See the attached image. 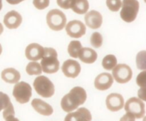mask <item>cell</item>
Masks as SVG:
<instances>
[{"label": "cell", "instance_id": "6da1fadb", "mask_svg": "<svg viewBox=\"0 0 146 121\" xmlns=\"http://www.w3.org/2000/svg\"><path fill=\"white\" fill-rule=\"evenodd\" d=\"M87 94L85 89L80 86H76L70 91L68 94L64 95L61 101V107L65 112H73L78 106L86 102Z\"/></svg>", "mask_w": 146, "mask_h": 121}, {"label": "cell", "instance_id": "7a4b0ae2", "mask_svg": "<svg viewBox=\"0 0 146 121\" xmlns=\"http://www.w3.org/2000/svg\"><path fill=\"white\" fill-rule=\"evenodd\" d=\"M41 69L44 73L48 74L56 73L60 68L57 51L53 48H44V54L41 59Z\"/></svg>", "mask_w": 146, "mask_h": 121}, {"label": "cell", "instance_id": "3957f363", "mask_svg": "<svg viewBox=\"0 0 146 121\" xmlns=\"http://www.w3.org/2000/svg\"><path fill=\"white\" fill-rule=\"evenodd\" d=\"M120 15L123 21L131 23L136 19L140 9L138 0H123Z\"/></svg>", "mask_w": 146, "mask_h": 121}, {"label": "cell", "instance_id": "277c9868", "mask_svg": "<svg viewBox=\"0 0 146 121\" xmlns=\"http://www.w3.org/2000/svg\"><path fill=\"white\" fill-rule=\"evenodd\" d=\"M34 88L38 95L43 98H51L55 92V87L51 80L44 75L36 77L34 81Z\"/></svg>", "mask_w": 146, "mask_h": 121}, {"label": "cell", "instance_id": "5b68a950", "mask_svg": "<svg viewBox=\"0 0 146 121\" xmlns=\"http://www.w3.org/2000/svg\"><path fill=\"white\" fill-rule=\"evenodd\" d=\"M66 17L61 10L54 9L47 13V25L53 31H59L64 29L66 24Z\"/></svg>", "mask_w": 146, "mask_h": 121}, {"label": "cell", "instance_id": "8992f818", "mask_svg": "<svg viewBox=\"0 0 146 121\" xmlns=\"http://www.w3.org/2000/svg\"><path fill=\"white\" fill-rule=\"evenodd\" d=\"M124 108L127 114L135 119L143 118L145 115V103L140 98L132 97L124 104Z\"/></svg>", "mask_w": 146, "mask_h": 121}, {"label": "cell", "instance_id": "52a82bcc", "mask_svg": "<svg viewBox=\"0 0 146 121\" xmlns=\"http://www.w3.org/2000/svg\"><path fill=\"white\" fill-rule=\"evenodd\" d=\"M32 95L31 86L24 81H21L15 83L13 88V96L16 101L21 104H24L30 101Z\"/></svg>", "mask_w": 146, "mask_h": 121}, {"label": "cell", "instance_id": "ba28073f", "mask_svg": "<svg viewBox=\"0 0 146 121\" xmlns=\"http://www.w3.org/2000/svg\"><path fill=\"white\" fill-rule=\"evenodd\" d=\"M112 76L113 80L118 83H126L132 78V69L127 64H117L112 70Z\"/></svg>", "mask_w": 146, "mask_h": 121}, {"label": "cell", "instance_id": "9c48e42d", "mask_svg": "<svg viewBox=\"0 0 146 121\" xmlns=\"http://www.w3.org/2000/svg\"><path fill=\"white\" fill-rule=\"evenodd\" d=\"M66 32L71 38H78L85 35L86 32V25L79 20H73L66 24Z\"/></svg>", "mask_w": 146, "mask_h": 121}, {"label": "cell", "instance_id": "30bf717a", "mask_svg": "<svg viewBox=\"0 0 146 121\" xmlns=\"http://www.w3.org/2000/svg\"><path fill=\"white\" fill-rule=\"evenodd\" d=\"M81 65L77 61L68 59L65 61L61 66V71L67 78H75L81 73Z\"/></svg>", "mask_w": 146, "mask_h": 121}, {"label": "cell", "instance_id": "8fae6325", "mask_svg": "<svg viewBox=\"0 0 146 121\" xmlns=\"http://www.w3.org/2000/svg\"><path fill=\"white\" fill-rule=\"evenodd\" d=\"M44 54V48L36 43L30 44L26 47L25 56L31 61H37L41 59Z\"/></svg>", "mask_w": 146, "mask_h": 121}, {"label": "cell", "instance_id": "7c38bea8", "mask_svg": "<svg viewBox=\"0 0 146 121\" xmlns=\"http://www.w3.org/2000/svg\"><path fill=\"white\" fill-rule=\"evenodd\" d=\"M106 107L110 111L117 112L124 107V98L119 93H111L107 96L106 100Z\"/></svg>", "mask_w": 146, "mask_h": 121}, {"label": "cell", "instance_id": "4fadbf2b", "mask_svg": "<svg viewBox=\"0 0 146 121\" xmlns=\"http://www.w3.org/2000/svg\"><path fill=\"white\" fill-rule=\"evenodd\" d=\"M4 24L9 29L19 28L22 23V17L17 11L12 10L5 14L4 17Z\"/></svg>", "mask_w": 146, "mask_h": 121}, {"label": "cell", "instance_id": "5bb4252c", "mask_svg": "<svg viewBox=\"0 0 146 121\" xmlns=\"http://www.w3.org/2000/svg\"><path fill=\"white\" fill-rule=\"evenodd\" d=\"M113 78L108 73H102L97 75L94 81V86L99 91H106L112 86Z\"/></svg>", "mask_w": 146, "mask_h": 121}, {"label": "cell", "instance_id": "9a60e30c", "mask_svg": "<svg viewBox=\"0 0 146 121\" xmlns=\"http://www.w3.org/2000/svg\"><path fill=\"white\" fill-rule=\"evenodd\" d=\"M92 115L91 112L86 108H78L75 112H68L64 121H91Z\"/></svg>", "mask_w": 146, "mask_h": 121}, {"label": "cell", "instance_id": "2e32d148", "mask_svg": "<svg viewBox=\"0 0 146 121\" xmlns=\"http://www.w3.org/2000/svg\"><path fill=\"white\" fill-rule=\"evenodd\" d=\"M85 22L87 26L92 29H97L101 26L103 24V17L98 11L92 10L86 13L85 15Z\"/></svg>", "mask_w": 146, "mask_h": 121}, {"label": "cell", "instance_id": "e0dca14e", "mask_svg": "<svg viewBox=\"0 0 146 121\" xmlns=\"http://www.w3.org/2000/svg\"><path fill=\"white\" fill-rule=\"evenodd\" d=\"M31 104L33 108L38 113L44 115V116H49V115H52L53 112H54V109L51 107V105L47 102H44L41 99H39V98L33 99Z\"/></svg>", "mask_w": 146, "mask_h": 121}, {"label": "cell", "instance_id": "ac0fdd59", "mask_svg": "<svg viewBox=\"0 0 146 121\" xmlns=\"http://www.w3.org/2000/svg\"><path fill=\"white\" fill-rule=\"evenodd\" d=\"M1 79L7 83H17L21 78V74L14 68H7L2 71L1 73Z\"/></svg>", "mask_w": 146, "mask_h": 121}, {"label": "cell", "instance_id": "d6986e66", "mask_svg": "<svg viewBox=\"0 0 146 121\" xmlns=\"http://www.w3.org/2000/svg\"><path fill=\"white\" fill-rule=\"evenodd\" d=\"M78 58L84 63L91 64L96 62L98 58V54L95 50L88 47L81 48Z\"/></svg>", "mask_w": 146, "mask_h": 121}, {"label": "cell", "instance_id": "ffe728a7", "mask_svg": "<svg viewBox=\"0 0 146 121\" xmlns=\"http://www.w3.org/2000/svg\"><path fill=\"white\" fill-rule=\"evenodd\" d=\"M71 9L76 14H86L89 9V3L88 0H74Z\"/></svg>", "mask_w": 146, "mask_h": 121}, {"label": "cell", "instance_id": "44dd1931", "mask_svg": "<svg viewBox=\"0 0 146 121\" xmlns=\"http://www.w3.org/2000/svg\"><path fill=\"white\" fill-rule=\"evenodd\" d=\"M82 48V44L79 41H72L68 46V53L71 57L77 58Z\"/></svg>", "mask_w": 146, "mask_h": 121}, {"label": "cell", "instance_id": "7402d4cb", "mask_svg": "<svg viewBox=\"0 0 146 121\" xmlns=\"http://www.w3.org/2000/svg\"><path fill=\"white\" fill-rule=\"evenodd\" d=\"M118 64V61L115 56L113 54L106 55L102 60V66L107 71H111Z\"/></svg>", "mask_w": 146, "mask_h": 121}, {"label": "cell", "instance_id": "603a6c76", "mask_svg": "<svg viewBox=\"0 0 146 121\" xmlns=\"http://www.w3.org/2000/svg\"><path fill=\"white\" fill-rule=\"evenodd\" d=\"M26 72L29 75H38L42 73V69L39 63L31 61L26 66Z\"/></svg>", "mask_w": 146, "mask_h": 121}, {"label": "cell", "instance_id": "cb8c5ba5", "mask_svg": "<svg viewBox=\"0 0 146 121\" xmlns=\"http://www.w3.org/2000/svg\"><path fill=\"white\" fill-rule=\"evenodd\" d=\"M103 36L100 33L94 32L93 33L92 35L91 36L90 38V42H91V46L96 48H98L102 46L103 44Z\"/></svg>", "mask_w": 146, "mask_h": 121}, {"label": "cell", "instance_id": "d4e9b609", "mask_svg": "<svg viewBox=\"0 0 146 121\" xmlns=\"http://www.w3.org/2000/svg\"><path fill=\"white\" fill-rule=\"evenodd\" d=\"M106 6L111 11H118L121 9L122 1L121 0H106Z\"/></svg>", "mask_w": 146, "mask_h": 121}, {"label": "cell", "instance_id": "484cf974", "mask_svg": "<svg viewBox=\"0 0 146 121\" xmlns=\"http://www.w3.org/2000/svg\"><path fill=\"white\" fill-rule=\"evenodd\" d=\"M11 104L12 103L8 95L3 92H0V112L8 108Z\"/></svg>", "mask_w": 146, "mask_h": 121}, {"label": "cell", "instance_id": "4316f807", "mask_svg": "<svg viewBox=\"0 0 146 121\" xmlns=\"http://www.w3.org/2000/svg\"><path fill=\"white\" fill-rule=\"evenodd\" d=\"M136 64L138 69L145 70V51H142L136 56Z\"/></svg>", "mask_w": 146, "mask_h": 121}, {"label": "cell", "instance_id": "83f0119b", "mask_svg": "<svg viewBox=\"0 0 146 121\" xmlns=\"http://www.w3.org/2000/svg\"><path fill=\"white\" fill-rule=\"evenodd\" d=\"M50 0H33V4L36 9L43 10L49 6Z\"/></svg>", "mask_w": 146, "mask_h": 121}, {"label": "cell", "instance_id": "f1b7e54d", "mask_svg": "<svg viewBox=\"0 0 146 121\" xmlns=\"http://www.w3.org/2000/svg\"><path fill=\"white\" fill-rule=\"evenodd\" d=\"M74 0H56L58 7L64 9H69L72 6Z\"/></svg>", "mask_w": 146, "mask_h": 121}, {"label": "cell", "instance_id": "f546056e", "mask_svg": "<svg viewBox=\"0 0 146 121\" xmlns=\"http://www.w3.org/2000/svg\"><path fill=\"white\" fill-rule=\"evenodd\" d=\"M145 71H143L137 77V84L141 88H145Z\"/></svg>", "mask_w": 146, "mask_h": 121}, {"label": "cell", "instance_id": "4dcf8cb0", "mask_svg": "<svg viewBox=\"0 0 146 121\" xmlns=\"http://www.w3.org/2000/svg\"><path fill=\"white\" fill-rule=\"evenodd\" d=\"M15 115V112H14V108L13 106V104L10 105L9 106L3 111V118L5 120L6 118H8L9 116H13Z\"/></svg>", "mask_w": 146, "mask_h": 121}, {"label": "cell", "instance_id": "1f68e13d", "mask_svg": "<svg viewBox=\"0 0 146 121\" xmlns=\"http://www.w3.org/2000/svg\"><path fill=\"white\" fill-rule=\"evenodd\" d=\"M138 97L142 101H145V88H141L138 91Z\"/></svg>", "mask_w": 146, "mask_h": 121}, {"label": "cell", "instance_id": "d6a6232c", "mask_svg": "<svg viewBox=\"0 0 146 121\" xmlns=\"http://www.w3.org/2000/svg\"><path fill=\"white\" fill-rule=\"evenodd\" d=\"M120 121H135V119L133 117L131 116V115L126 113L121 118Z\"/></svg>", "mask_w": 146, "mask_h": 121}, {"label": "cell", "instance_id": "836d02e7", "mask_svg": "<svg viewBox=\"0 0 146 121\" xmlns=\"http://www.w3.org/2000/svg\"><path fill=\"white\" fill-rule=\"evenodd\" d=\"M6 1H7L9 4L15 5V4H19V3L22 2L23 1H25V0H6Z\"/></svg>", "mask_w": 146, "mask_h": 121}, {"label": "cell", "instance_id": "e575fe53", "mask_svg": "<svg viewBox=\"0 0 146 121\" xmlns=\"http://www.w3.org/2000/svg\"><path fill=\"white\" fill-rule=\"evenodd\" d=\"M5 121H19V120L18 118H15L14 115H13V116H9L6 118Z\"/></svg>", "mask_w": 146, "mask_h": 121}, {"label": "cell", "instance_id": "d590c367", "mask_svg": "<svg viewBox=\"0 0 146 121\" xmlns=\"http://www.w3.org/2000/svg\"><path fill=\"white\" fill-rule=\"evenodd\" d=\"M3 31H4V26H3L2 24L0 23V35H1V34L3 33Z\"/></svg>", "mask_w": 146, "mask_h": 121}, {"label": "cell", "instance_id": "8d00e7d4", "mask_svg": "<svg viewBox=\"0 0 146 121\" xmlns=\"http://www.w3.org/2000/svg\"><path fill=\"white\" fill-rule=\"evenodd\" d=\"M2 9V0H0V11Z\"/></svg>", "mask_w": 146, "mask_h": 121}, {"label": "cell", "instance_id": "74e56055", "mask_svg": "<svg viewBox=\"0 0 146 121\" xmlns=\"http://www.w3.org/2000/svg\"><path fill=\"white\" fill-rule=\"evenodd\" d=\"M1 53H2V46H1V44H0V55L1 54Z\"/></svg>", "mask_w": 146, "mask_h": 121}]
</instances>
